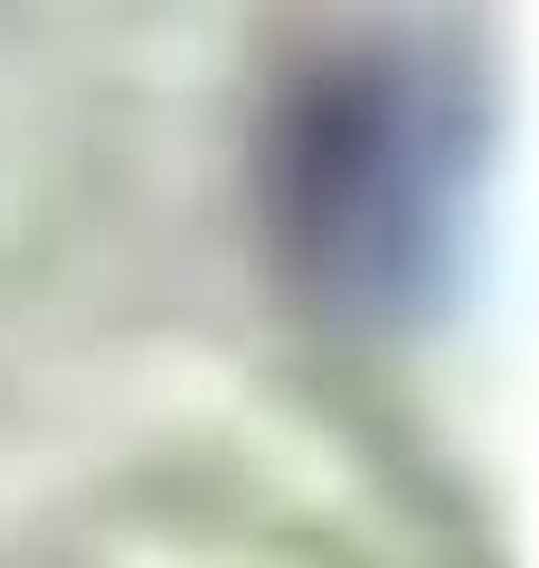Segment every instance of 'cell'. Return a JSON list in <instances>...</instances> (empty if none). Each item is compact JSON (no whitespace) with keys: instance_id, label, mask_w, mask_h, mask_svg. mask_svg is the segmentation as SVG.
<instances>
[{"instance_id":"cell-1","label":"cell","mask_w":539,"mask_h":568,"mask_svg":"<svg viewBox=\"0 0 539 568\" xmlns=\"http://www.w3.org/2000/svg\"><path fill=\"white\" fill-rule=\"evenodd\" d=\"M482 95L426 39H340L284 77L256 142L275 284L340 342H398L455 294Z\"/></svg>"}]
</instances>
